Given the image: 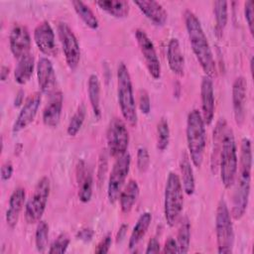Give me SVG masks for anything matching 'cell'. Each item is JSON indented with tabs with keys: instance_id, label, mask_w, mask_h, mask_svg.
<instances>
[{
	"instance_id": "24",
	"label": "cell",
	"mask_w": 254,
	"mask_h": 254,
	"mask_svg": "<svg viewBox=\"0 0 254 254\" xmlns=\"http://www.w3.org/2000/svg\"><path fill=\"white\" fill-rule=\"evenodd\" d=\"M227 129V123L224 118H220L214 127L213 136H212V151L210 156V169L213 174L218 171V161L219 155L222 147V141L224 133Z\"/></svg>"
},
{
	"instance_id": "31",
	"label": "cell",
	"mask_w": 254,
	"mask_h": 254,
	"mask_svg": "<svg viewBox=\"0 0 254 254\" xmlns=\"http://www.w3.org/2000/svg\"><path fill=\"white\" fill-rule=\"evenodd\" d=\"M72 6L78 17L82 20V22L90 29L96 30L99 26L98 19L96 18L93 11L90 9L88 5H86L84 2L80 0L72 1Z\"/></svg>"
},
{
	"instance_id": "12",
	"label": "cell",
	"mask_w": 254,
	"mask_h": 254,
	"mask_svg": "<svg viewBox=\"0 0 254 254\" xmlns=\"http://www.w3.org/2000/svg\"><path fill=\"white\" fill-rule=\"evenodd\" d=\"M135 38L150 75L154 79H159L161 77V63L152 40L142 29H136Z\"/></svg>"
},
{
	"instance_id": "5",
	"label": "cell",
	"mask_w": 254,
	"mask_h": 254,
	"mask_svg": "<svg viewBox=\"0 0 254 254\" xmlns=\"http://www.w3.org/2000/svg\"><path fill=\"white\" fill-rule=\"evenodd\" d=\"M184 208V190L180 177L170 172L164 192V214L169 226H175L181 218Z\"/></svg>"
},
{
	"instance_id": "18",
	"label": "cell",
	"mask_w": 254,
	"mask_h": 254,
	"mask_svg": "<svg viewBox=\"0 0 254 254\" xmlns=\"http://www.w3.org/2000/svg\"><path fill=\"white\" fill-rule=\"evenodd\" d=\"M200 100H201V117L205 125L211 124L214 118L215 100L212 78L204 75L200 83Z\"/></svg>"
},
{
	"instance_id": "41",
	"label": "cell",
	"mask_w": 254,
	"mask_h": 254,
	"mask_svg": "<svg viewBox=\"0 0 254 254\" xmlns=\"http://www.w3.org/2000/svg\"><path fill=\"white\" fill-rule=\"evenodd\" d=\"M139 108L144 114H148L151 110L150 97L145 89H140L139 91Z\"/></svg>"
},
{
	"instance_id": "20",
	"label": "cell",
	"mask_w": 254,
	"mask_h": 254,
	"mask_svg": "<svg viewBox=\"0 0 254 254\" xmlns=\"http://www.w3.org/2000/svg\"><path fill=\"white\" fill-rule=\"evenodd\" d=\"M64 95L61 91H55L51 94L49 102L43 110V122L46 126L56 128L61 120L63 111Z\"/></svg>"
},
{
	"instance_id": "34",
	"label": "cell",
	"mask_w": 254,
	"mask_h": 254,
	"mask_svg": "<svg viewBox=\"0 0 254 254\" xmlns=\"http://www.w3.org/2000/svg\"><path fill=\"white\" fill-rule=\"evenodd\" d=\"M85 116H86V107H85L84 103H80L77 106L73 115L70 117L69 122L67 124L66 133L68 136L73 137L79 132V130L82 127L83 122L85 120Z\"/></svg>"
},
{
	"instance_id": "35",
	"label": "cell",
	"mask_w": 254,
	"mask_h": 254,
	"mask_svg": "<svg viewBox=\"0 0 254 254\" xmlns=\"http://www.w3.org/2000/svg\"><path fill=\"white\" fill-rule=\"evenodd\" d=\"M49 241V224L45 220H40L38 222L36 232H35V245L37 251L44 253L47 249Z\"/></svg>"
},
{
	"instance_id": "39",
	"label": "cell",
	"mask_w": 254,
	"mask_h": 254,
	"mask_svg": "<svg viewBox=\"0 0 254 254\" xmlns=\"http://www.w3.org/2000/svg\"><path fill=\"white\" fill-rule=\"evenodd\" d=\"M254 2L252 0H248L244 3V17L249 29L250 34H253V17H254Z\"/></svg>"
},
{
	"instance_id": "22",
	"label": "cell",
	"mask_w": 254,
	"mask_h": 254,
	"mask_svg": "<svg viewBox=\"0 0 254 254\" xmlns=\"http://www.w3.org/2000/svg\"><path fill=\"white\" fill-rule=\"evenodd\" d=\"M134 4L155 25L164 26L167 23L168 13L159 2L152 0H142L135 1Z\"/></svg>"
},
{
	"instance_id": "27",
	"label": "cell",
	"mask_w": 254,
	"mask_h": 254,
	"mask_svg": "<svg viewBox=\"0 0 254 254\" xmlns=\"http://www.w3.org/2000/svg\"><path fill=\"white\" fill-rule=\"evenodd\" d=\"M35 58L32 54H28L21 58L14 70L15 81L22 85L28 82L34 72Z\"/></svg>"
},
{
	"instance_id": "17",
	"label": "cell",
	"mask_w": 254,
	"mask_h": 254,
	"mask_svg": "<svg viewBox=\"0 0 254 254\" xmlns=\"http://www.w3.org/2000/svg\"><path fill=\"white\" fill-rule=\"evenodd\" d=\"M37 78L40 90L44 94L51 95L55 92L57 75L52 61L47 57H42L37 63Z\"/></svg>"
},
{
	"instance_id": "15",
	"label": "cell",
	"mask_w": 254,
	"mask_h": 254,
	"mask_svg": "<svg viewBox=\"0 0 254 254\" xmlns=\"http://www.w3.org/2000/svg\"><path fill=\"white\" fill-rule=\"evenodd\" d=\"M9 45L12 55L17 60L30 54L31 36L26 26L15 24L12 27L9 35Z\"/></svg>"
},
{
	"instance_id": "1",
	"label": "cell",
	"mask_w": 254,
	"mask_h": 254,
	"mask_svg": "<svg viewBox=\"0 0 254 254\" xmlns=\"http://www.w3.org/2000/svg\"><path fill=\"white\" fill-rule=\"evenodd\" d=\"M251 173H252V148L251 141L245 137L241 141L240 159L237 168V180L232 195V203L230 213L231 216L238 220L243 217L246 212L250 187H251Z\"/></svg>"
},
{
	"instance_id": "45",
	"label": "cell",
	"mask_w": 254,
	"mask_h": 254,
	"mask_svg": "<svg viewBox=\"0 0 254 254\" xmlns=\"http://www.w3.org/2000/svg\"><path fill=\"white\" fill-rule=\"evenodd\" d=\"M163 253H179V249H178V244L176 239L169 237L164 245V249H163Z\"/></svg>"
},
{
	"instance_id": "25",
	"label": "cell",
	"mask_w": 254,
	"mask_h": 254,
	"mask_svg": "<svg viewBox=\"0 0 254 254\" xmlns=\"http://www.w3.org/2000/svg\"><path fill=\"white\" fill-rule=\"evenodd\" d=\"M140 189L135 180H130L127 185L122 189L119 194L120 208L123 213H129L133 208L138 196Z\"/></svg>"
},
{
	"instance_id": "46",
	"label": "cell",
	"mask_w": 254,
	"mask_h": 254,
	"mask_svg": "<svg viewBox=\"0 0 254 254\" xmlns=\"http://www.w3.org/2000/svg\"><path fill=\"white\" fill-rule=\"evenodd\" d=\"M161 251L160 249V242L158 241V239L156 237H152L148 244H147V248L145 253L149 254V253H159Z\"/></svg>"
},
{
	"instance_id": "4",
	"label": "cell",
	"mask_w": 254,
	"mask_h": 254,
	"mask_svg": "<svg viewBox=\"0 0 254 254\" xmlns=\"http://www.w3.org/2000/svg\"><path fill=\"white\" fill-rule=\"evenodd\" d=\"M117 99L124 120L130 126H136L138 115L133 93V85L128 67L124 63H120L117 67Z\"/></svg>"
},
{
	"instance_id": "9",
	"label": "cell",
	"mask_w": 254,
	"mask_h": 254,
	"mask_svg": "<svg viewBox=\"0 0 254 254\" xmlns=\"http://www.w3.org/2000/svg\"><path fill=\"white\" fill-rule=\"evenodd\" d=\"M106 139L108 153L111 157L117 159L127 153L129 146V131L122 119L117 117L111 119L107 128Z\"/></svg>"
},
{
	"instance_id": "23",
	"label": "cell",
	"mask_w": 254,
	"mask_h": 254,
	"mask_svg": "<svg viewBox=\"0 0 254 254\" xmlns=\"http://www.w3.org/2000/svg\"><path fill=\"white\" fill-rule=\"evenodd\" d=\"M167 59L170 69L177 75L182 76L185 72V57L177 38L170 39L167 48Z\"/></svg>"
},
{
	"instance_id": "33",
	"label": "cell",
	"mask_w": 254,
	"mask_h": 254,
	"mask_svg": "<svg viewBox=\"0 0 254 254\" xmlns=\"http://www.w3.org/2000/svg\"><path fill=\"white\" fill-rule=\"evenodd\" d=\"M176 241L179 253H188L190 244V223L187 217L181 221Z\"/></svg>"
},
{
	"instance_id": "43",
	"label": "cell",
	"mask_w": 254,
	"mask_h": 254,
	"mask_svg": "<svg viewBox=\"0 0 254 254\" xmlns=\"http://www.w3.org/2000/svg\"><path fill=\"white\" fill-rule=\"evenodd\" d=\"M93 236H94V230L92 228H90V227L81 228L80 230H78L76 232V235H75V237L78 240H80V241H82L84 243L90 242L92 240Z\"/></svg>"
},
{
	"instance_id": "37",
	"label": "cell",
	"mask_w": 254,
	"mask_h": 254,
	"mask_svg": "<svg viewBox=\"0 0 254 254\" xmlns=\"http://www.w3.org/2000/svg\"><path fill=\"white\" fill-rule=\"evenodd\" d=\"M70 242V238L66 233H61L52 243V245L50 246V249L48 250V252L50 254H54V253H61L64 254L66 252L67 247L69 245Z\"/></svg>"
},
{
	"instance_id": "8",
	"label": "cell",
	"mask_w": 254,
	"mask_h": 254,
	"mask_svg": "<svg viewBox=\"0 0 254 254\" xmlns=\"http://www.w3.org/2000/svg\"><path fill=\"white\" fill-rule=\"evenodd\" d=\"M50 191L51 183L49 178L42 177L25 205V219L29 224L38 223L41 220L47 207Z\"/></svg>"
},
{
	"instance_id": "40",
	"label": "cell",
	"mask_w": 254,
	"mask_h": 254,
	"mask_svg": "<svg viewBox=\"0 0 254 254\" xmlns=\"http://www.w3.org/2000/svg\"><path fill=\"white\" fill-rule=\"evenodd\" d=\"M106 171H107V155H106V152L103 151L99 156L98 170H97V179H98L99 185L102 184V182L104 181Z\"/></svg>"
},
{
	"instance_id": "16",
	"label": "cell",
	"mask_w": 254,
	"mask_h": 254,
	"mask_svg": "<svg viewBox=\"0 0 254 254\" xmlns=\"http://www.w3.org/2000/svg\"><path fill=\"white\" fill-rule=\"evenodd\" d=\"M247 81L244 76H237L232 84V107L236 124L242 125L246 116Z\"/></svg>"
},
{
	"instance_id": "29",
	"label": "cell",
	"mask_w": 254,
	"mask_h": 254,
	"mask_svg": "<svg viewBox=\"0 0 254 254\" xmlns=\"http://www.w3.org/2000/svg\"><path fill=\"white\" fill-rule=\"evenodd\" d=\"M87 93L89 102L96 119L101 117V106H100V81L96 74L92 73L89 75L87 80Z\"/></svg>"
},
{
	"instance_id": "36",
	"label": "cell",
	"mask_w": 254,
	"mask_h": 254,
	"mask_svg": "<svg viewBox=\"0 0 254 254\" xmlns=\"http://www.w3.org/2000/svg\"><path fill=\"white\" fill-rule=\"evenodd\" d=\"M170 143V127L167 119L161 118L157 125V149L165 151Z\"/></svg>"
},
{
	"instance_id": "48",
	"label": "cell",
	"mask_w": 254,
	"mask_h": 254,
	"mask_svg": "<svg viewBox=\"0 0 254 254\" xmlns=\"http://www.w3.org/2000/svg\"><path fill=\"white\" fill-rule=\"evenodd\" d=\"M23 100H24V91L22 89H20L16 93V96H15V99H14V106L19 107L23 103Z\"/></svg>"
},
{
	"instance_id": "14",
	"label": "cell",
	"mask_w": 254,
	"mask_h": 254,
	"mask_svg": "<svg viewBox=\"0 0 254 254\" xmlns=\"http://www.w3.org/2000/svg\"><path fill=\"white\" fill-rule=\"evenodd\" d=\"M41 93L42 92H34L27 98V100L23 104L12 126V132L14 134L24 130L34 121L38 113L39 107L41 105V101H42Z\"/></svg>"
},
{
	"instance_id": "19",
	"label": "cell",
	"mask_w": 254,
	"mask_h": 254,
	"mask_svg": "<svg viewBox=\"0 0 254 254\" xmlns=\"http://www.w3.org/2000/svg\"><path fill=\"white\" fill-rule=\"evenodd\" d=\"M76 182L79 200L83 203L88 202L92 196L93 178L90 169L83 160H79L76 165Z\"/></svg>"
},
{
	"instance_id": "42",
	"label": "cell",
	"mask_w": 254,
	"mask_h": 254,
	"mask_svg": "<svg viewBox=\"0 0 254 254\" xmlns=\"http://www.w3.org/2000/svg\"><path fill=\"white\" fill-rule=\"evenodd\" d=\"M111 243H112V237L110 234H107L105 235L101 240L100 242L97 244L96 246V249H95V253L97 254H104V253H107L110 249V246H111Z\"/></svg>"
},
{
	"instance_id": "44",
	"label": "cell",
	"mask_w": 254,
	"mask_h": 254,
	"mask_svg": "<svg viewBox=\"0 0 254 254\" xmlns=\"http://www.w3.org/2000/svg\"><path fill=\"white\" fill-rule=\"evenodd\" d=\"M13 171H14V169H13V165L11 162H6L5 164H3L1 167V175H0L1 180L3 182L10 180L13 175Z\"/></svg>"
},
{
	"instance_id": "6",
	"label": "cell",
	"mask_w": 254,
	"mask_h": 254,
	"mask_svg": "<svg viewBox=\"0 0 254 254\" xmlns=\"http://www.w3.org/2000/svg\"><path fill=\"white\" fill-rule=\"evenodd\" d=\"M238 168V156L235 138L232 129H226L222 141V147L219 155L218 170L220 173V180L225 189L233 186Z\"/></svg>"
},
{
	"instance_id": "13",
	"label": "cell",
	"mask_w": 254,
	"mask_h": 254,
	"mask_svg": "<svg viewBox=\"0 0 254 254\" xmlns=\"http://www.w3.org/2000/svg\"><path fill=\"white\" fill-rule=\"evenodd\" d=\"M34 41L39 51L48 57L58 55V46L56 43L55 32L48 21L39 23L34 30Z\"/></svg>"
},
{
	"instance_id": "49",
	"label": "cell",
	"mask_w": 254,
	"mask_h": 254,
	"mask_svg": "<svg viewBox=\"0 0 254 254\" xmlns=\"http://www.w3.org/2000/svg\"><path fill=\"white\" fill-rule=\"evenodd\" d=\"M10 73V68L7 65H2L0 69V79L1 81H5Z\"/></svg>"
},
{
	"instance_id": "26",
	"label": "cell",
	"mask_w": 254,
	"mask_h": 254,
	"mask_svg": "<svg viewBox=\"0 0 254 254\" xmlns=\"http://www.w3.org/2000/svg\"><path fill=\"white\" fill-rule=\"evenodd\" d=\"M180 169L182 175L181 183L183 186V190L188 195H192L195 190V181L193 176V170L190 161V156L186 152H183L182 154Z\"/></svg>"
},
{
	"instance_id": "21",
	"label": "cell",
	"mask_w": 254,
	"mask_h": 254,
	"mask_svg": "<svg viewBox=\"0 0 254 254\" xmlns=\"http://www.w3.org/2000/svg\"><path fill=\"white\" fill-rule=\"evenodd\" d=\"M25 199H26V192H25V189L22 187L16 188L10 195L8 208L5 214V219H6L7 225L12 229L18 223L21 210L23 209V206L25 203Z\"/></svg>"
},
{
	"instance_id": "47",
	"label": "cell",
	"mask_w": 254,
	"mask_h": 254,
	"mask_svg": "<svg viewBox=\"0 0 254 254\" xmlns=\"http://www.w3.org/2000/svg\"><path fill=\"white\" fill-rule=\"evenodd\" d=\"M127 229H128V224H126V223L121 224V226L119 227V229L117 231V234H116V243L121 242L125 238V235L127 233Z\"/></svg>"
},
{
	"instance_id": "10",
	"label": "cell",
	"mask_w": 254,
	"mask_h": 254,
	"mask_svg": "<svg viewBox=\"0 0 254 254\" xmlns=\"http://www.w3.org/2000/svg\"><path fill=\"white\" fill-rule=\"evenodd\" d=\"M130 165L131 156L129 153H126L117 158L112 167L107 185V197L109 202L112 204L119 198V194L130 171Z\"/></svg>"
},
{
	"instance_id": "2",
	"label": "cell",
	"mask_w": 254,
	"mask_h": 254,
	"mask_svg": "<svg viewBox=\"0 0 254 254\" xmlns=\"http://www.w3.org/2000/svg\"><path fill=\"white\" fill-rule=\"evenodd\" d=\"M184 20L191 50L205 75L212 78L216 73V64L200 21L197 16L189 9L184 12Z\"/></svg>"
},
{
	"instance_id": "11",
	"label": "cell",
	"mask_w": 254,
	"mask_h": 254,
	"mask_svg": "<svg viewBox=\"0 0 254 254\" xmlns=\"http://www.w3.org/2000/svg\"><path fill=\"white\" fill-rule=\"evenodd\" d=\"M58 34L62 44L64 56L67 66L73 70L77 67L80 62V48L79 43L71 30V28L64 22H60L58 25Z\"/></svg>"
},
{
	"instance_id": "32",
	"label": "cell",
	"mask_w": 254,
	"mask_h": 254,
	"mask_svg": "<svg viewBox=\"0 0 254 254\" xmlns=\"http://www.w3.org/2000/svg\"><path fill=\"white\" fill-rule=\"evenodd\" d=\"M213 13L215 17V32L220 37L228 21V3L222 0L215 1L213 3Z\"/></svg>"
},
{
	"instance_id": "3",
	"label": "cell",
	"mask_w": 254,
	"mask_h": 254,
	"mask_svg": "<svg viewBox=\"0 0 254 254\" xmlns=\"http://www.w3.org/2000/svg\"><path fill=\"white\" fill-rule=\"evenodd\" d=\"M186 135L190 159L194 167L200 168L206 147V130L197 109H192L188 114Z\"/></svg>"
},
{
	"instance_id": "28",
	"label": "cell",
	"mask_w": 254,
	"mask_h": 254,
	"mask_svg": "<svg viewBox=\"0 0 254 254\" xmlns=\"http://www.w3.org/2000/svg\"><path fill=\"white\" fill-rule=\"evenodd\" d=\"M151 221H152V214L149 211H145L139 216V218L137 219V222L135 223V225L131 231V234H130V238L128 241L129 249L132 250L135 247H137L139 242L145 236V234L151 224Z\"/></svg>"
},
{
	"instance_id": "38",
	"label": "cell",
	"mask_w": 254,
	"mask_h": 254,
	"mask_svg": "<svg viewBox=\"0 0 254 254\" xmlns=\"http://www.w3.org/2000/svg\"><path fill=\"white\" fill-rule=\"evenodd\" d=\"M150 166V155L145 147H140L137 151V168L139 172L145 173Z\"/></svg>"
},
{
	"instance_id": "7",
	"label": "cell",
	"mask_w": 254,
	"mask_h": 254,
	"mask_svg": "<svg viewBox=\"0 0 254 254\" xmlns=\"http://www.w3.org/2000/svg\"><path fill=\"white\" fill-rule=\"evenodd\" d=\"M215 234L217 242V252L219 254H229L233 251L234 229L232 216L226 201L221 198L216 207L215 214Z\"/></svg>"
},
{
	"instance_id": "30",
	"label": "cell",
	"mask_w": 254,
	"mask_h": 254,
	"mask_svg": "<svg viewBox=\"0 0 254 254\" xmlns=\"http://www.w3.org/2000/svg\"><path fill=\"white\" fill-rule=\"evenodd\" d=\"M96 5L115 18H125L130 12L129 2L124 0H100Z\"/></svg>"
}]
</instances>
